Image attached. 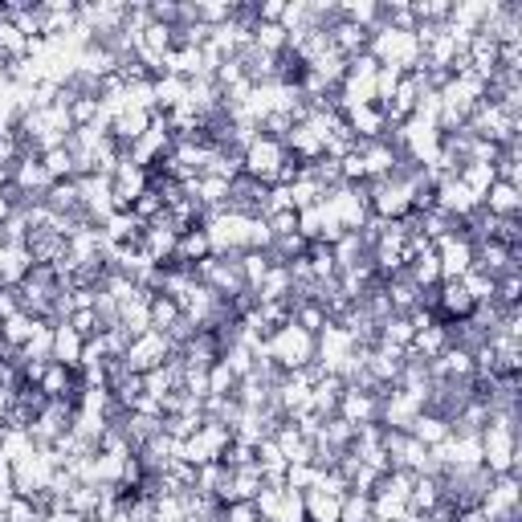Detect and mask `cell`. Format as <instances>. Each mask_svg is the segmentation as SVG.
Returning a JSON list of instances; mask_svg holds the SVG:
<instances>
[{"label": "cell", "instance_id": "cell-1", "mask_svg": "<svg viewBox=\"0 0 522 522\" xmlns=\"http://www.w3.org/2000/svg\"><path fill=\"white\" fill-rule=\"evenodd\" d=\"M261 355L278 363L282 372H298L306 363H315V335L294 327V323H282L266 343H261Z\"/></svg>", "mask_w": 522, "mask_h": 522}, {"label": "cell", "instance_id": "cell-2", "mask_svg": "<svg viewBox=\"0 0 522 522\" xmlns=\"http://www.w3.org/2000/svg\"><path fill=\"white\" fill-rule=\"evenodd\" d=\"M241 257V253H237ZM237 257H217V253H208L200 266L192 270L196 274V282H204L208 290H213L217 298H225V302H233V298H241V294H249V286H245V274H241V261Z\"/></svg>", "mask_w": 522, "mask_h": 522}, {"label": "cell", "instance_id": "cell-3", "mask_svg": "<svg viewBox=\"0 0 522 522\" xmlns=\"http://www.w3.org/2000/svg\"><path fill=\"white\" fill-rule=\"evenodd\" d=\"M54 474H58V461H54V453L33 445L25 457H17V461H13V494H21V498H37V494H45V490H49Z\"/></svg>", "mask_w": 522, "mask_h": 522}, {"label": "cell", "instance_id": "cell-4", "mask_svg": "<svg viewBox=\"0 0 522 522\" xmlns=\"http://www.w3.org/2000/svg\"><path fill=\"white\" fill-rule=\"evenodd\" d=\"M245 176L249 180H257V184H266V188H274L278 184V172H282V164L290 160V151H286V143L282 139H270V135H257L249 147H245Z\"/></svg>", "mask_w": 522, "mask_h": 522}, {"label": "cell", "instance_id": "cell-5", "mask_svg": "<svg viewBox=\"0 0 522 522\" xmlns=\"http://www.w3.org/2000/svg\"><path fill=\"white\" fill-rule=\"evenodd\" d=\"M176 355V347H172V339L168 335H160V331H143L139 339H131L127 343V351H123V363L135 372V376H147V372H155V368H164V363Z\"/></svg>", "mask_w": 522, "mask_h": 522}, {"label": "cell", "instance_id": "cell-6", "mask_svg": "<svg viewBox=\"0 0 522 522\" xmlns=\"http://www.w3.org/2000/svg\"><path fill=\"white\" fill-rule=\"evenodd\" d=\"M253 506H257L261 522H306L302 490H290V486H261Z\"/></svg>", "mask_w": 522, "mask_h": 522}, {"label": "cell", "instance_id": "cell-7", "mask_svg": "<svg viewBox=\"0 0 522 522\" xmlns=\"http://www.w3.org/2000/svg\"><path fill=\"white\" fill-rule=\"evenodd\" d=\"M433 249H437V261H441V282H457L474 270V241L465 237V229H453Z\"/></svg>", "mask_w": 522, "mask_h": 522}, {"label": "cell", "instance_id": "cell-8", "mask_svg": "<svg viewBox=\"0 0 522 522\" xmlns=\"http://www.w3.org/2000/svg\"><path fill=\"white\" fill-rule=\"evenodd\" d=\"M233 433L225 425H213V421H204L188 441H184V461L192 465H208V461H221L225 449H229Z\"/></svg>", "mask_w": 522, "mask_h": 522}, {"label": "cell", "instance_id": "cell-9", "mask_svg": "<svg viewBox=\"0 0 522 522\" xmlns=\"http://www.w3.org/2000/svg\"><path fill=\"white\" fill-rule=\"evenodd\" d=\"M421 412H425V404L416 400L412 392L396 388V384L380 392V425H384V429H400V433H408L412 421H416Z\"/></svg>", "mask_w": 522, "mask_h": 522}, {"label": "cell", "instance_id": "cell-10", "mask_svg": "<svg viewBox=\"0 0 522 522\" xmlns=\"http://www.w3.org/2000/svg\"><path fill=\"white\" fill-rule=\"evenodd\" d=\"M433 208H441V213L445 217H453V221H469V217H474L478 213V208H482V200L474 196V192H469L457 176L453 180H441L437 188H433Z\"/></svg>", "mask_w": 522, "mask_h": 522}, {"label": "cell", "instance_id": "cell-11", "mask_svg": "<svg viewBox=\"0 0 522 522\" xmlns=\"http://www.w3.org/2000/svg\"><path fill=\"white\" fill-rule=\"evenodd\" d=\"M147 184H151V172L139 168V164H131L127 155H119V164H115V172H111V196H115L119 213H123V208H131V204L147 192Z\"/></svg>", "mask_w": 522, "mask_h": 522}, {"label": "cell", "instance_id": "cell-12", "mask_svg": "<svg viewBox=\"0 0 522 522\" xmlns=\"http://www.w3.org/2000/svg\"><path fill=\"white\" fill-rule=\"evenodd\" d=\"M355 151H359V160H363V176H368V184L388 180L396 172V164H400V155H404V151L388 147L384 139H359Z\"/></svg>", "mask_w": 522, "mask_h": 522}, {"label": "cell", "instance_id": "cell-13", "mask_svg": "<svg viewBox=\"0 0 522 522\" xmlns=\"http://www.w3.org/2000/svg\"><path fill=\"white\" fill-rule=\"evenodd\" d=\"M335 416H343V421L355 425V429H359V425H380V396L347 384L343 396H339V412H335Z\"/></svg>", "mask_w": 522, "mask_h": 522}, {"label": "cell", "instance_id": "cell-14", "mask_svg": "<svg viewBox=\"0 0 522 522\" xmlns=\"http://www.w3.org/2000/svg\"><path fill=\"white\" fill-rule=\"evenodd\" d=\"M13 188L21 192V200H45V192L54 188V176L45 172L41 155H21L17 168H13ZM21 208V204H17Z\"/></svg>", "mask_w": 522, "mask_h": 522}, {"label": "cell", "instance_id": "cell-15", "mask_svg": "<svg viewBox=\"0 0 522 522\" xmlns=\"http://www.w3.org/2000/svg\"><path fill=\"white\" fill-rule=\"evenodd\" d=\"M482 514H486L490 522H502V518L518 514V478H514V474H498V478L490 482V490H486V498H482Z\"/></svg>", "mask_w": 522, "mask_h": 522}, {"label": "cell", "instance_id": "cell-16", "mask_svg": "<svg viewBox=\"0 0 522 522\" xmlns=\"http://www.w3.org/2000/svg\"><path fill=\"white\" fill-rule=\"evenodd\" d=\"M37 388L45 392V400H70V404H78V392H82L78 372H70L66 363H54V359L45 363V376Z\"/></svg>", "mask_w": 522, "mask_h": 522}, {"label": "cell", "instance_id": "cell-17", "mask_svg": "<svg viewBox=\"0 0 522 522\" xmlns=\"http://www.w3.org/2000/svg\"><path fill=\"white\" fill-rule=\"evenodd\" d=\"M266 184H257V180H249V176H237L233 184H229V208L233 213H241V217H261V208H266Z\"/></svg>", "mask_w": 522, "mask_h": 522}, {"label": "cell", "instance_id": "cell-18", "mask_svg": "<svg viewBox=\"0 0 522 522\" xmlns=\"http://www.w3.org/2000/svg\"><path fill=\"white\" fill-rule=\"evenodd\" d=\"M261 469H257V461L253 465H241V469H229V482H225V490H221V506H229V502H253L257 494H261Z\"/></svg>", "mask_w": 522, "mask_h": 522}, {"label": "cell", "instance_id": "cell-19", "mask_svg": "<svg viewBox=\"0 0 522 522\" xmlns=\"http://www.w3.org/2000/svg\"><path fill=\"white\" fill-rule=\"evenodd\" d=\"M474 315V298L465 294L461 282H441L437 286V319L441 323H457V319H469Z\"/></svg>", "mask_w": 522, "mask_h": 522}, {"label": "cell", "instance_id": "cell-20", "mask_svg": "<svg viewBox=\"0 0 522 522\" xmlns=\"http://www.w3.org/2000/svg\"><path fill=\"white\" fill-rule=\"evenodd\" d=\"M33 266H37V261H33V253L25 245H5V249H0V286L17 290L29 278Z\"/></svg>", "mask_w": 522, "mask_h": 522}, {"label": "cell", "instance_id": "cell-21", "mask_svg": "<svg viewBox=\"0 0 522 522\" xmlns=\"http://www.w3.org/2000/svg\"><path fill=\"white\" fill-rule=\"evenodd\" d=\"M208 253H213V245H208L204 225H192V229H184L180 241H176V261H172V266H188V270H196Z\"/></svg>", "mask_w": 522, "mask_h": 522}, {"label": "cell", "instance_id": "cell-22", "mask_svg": "<svg viewBox=\"0 0 522 522\" xmlns=\"http://www.w3.org/2000/svg\"><path fill=\"white\" fill-rule=\"evenodd\" d=\"M343 123L351 127L355 139H384V131H388V119L380 107H351V111H343Z\"/></svg>", "mask_w": 522, "mask_h": 522}, {"label": "cell", "instance_id": "cell-23", "mask_svg": "<svg viewBox=\"0 0 522 522\" xmlns=\"http://www.w3.org/2000/svg\"><path fill=\"white\" fill-rule=\"evenodd\" d=\"M482 208H486L490 217H518V213H522V188L494 180L490 192L482 196Z\"/></svg>", "mask_w": 522, "mask_h": 522}, {"label": "cell", "instance_id": "cell-24", "mask_svg": "<svg viewBox=\"0 0 522 522\" xmlns=\"http://www.w3.org/2000/svg\"><path fill=\"white\" fill-rule=\"evenodd\" d=\"M302 506H306V522H339V510H343V494H331V490H306L302 494Z\"/></svg>", "mask_w": 522, "mask_h": 522}, {"label": "cell", "instance_id": "cell-25", "mask_svg": "<svg viewBox=\"0 0 522 522\" xmlns=\"http://www.w3.org/2000/svg\"><path fill=\"white\" fill-rule=\"evenodd\" d=\"M445 347H449V327H445L441 319H433V323H425V327H416L408 351H412V355H421V359H437Z\"/></svg>", "mask_w": 522, "mask_h": 522}, {"label": "cell", "instance_id": "cell-26", "mask_svg": "<svg viewBox=\"0 0 522 522\" xmlns=\"http://www.w3.org/2000/svg\"><path fill=\"white\" fill-rule=\"evenodd\" d=\"M331 253H335V270H355V266H363V261H372V245L359 233H343L331 245Z\"/></svg>", "mask_w": 522, "mask_h": 522}, {"label": "cell", "instance_id": "cell-27", "mask_svg": "<svg viewBox=\"0 0 522 522\" xmlns=\"http://www.w3.org/2000/svg\"><path fill=\"white\" fill-rule=\"evenodd\" d=\"M82 347H86V339L74 327H66V323L54 327V363H66L70 372H78L82 368Z\"/></svg>", "mask_w": 522, "mask_h": 522}, {"label": "cell", "instance_id": "cell-28", "mask_svg": "<svg viewBox=\"0 0 522 522\" xmlns=\"http://www.w3.org/2000/svg\"><path fill=\"white\" fill-rule=\"evenodd\" d=\"M45 204L54 208L58 217H82V196H78V180H54V188L45 192Z\"/></svg>", "mask_w": 522, "mask_h": 522}, {"label": "cell", "instance_id": "cell-29", "mask_svg": "<svg viewBox=\"0 0 522 522\" xmlns=\"http://www.w3.org/2000/svg\"><path fill=\"white\" fill-rule=\"evenodd\" d=\"M290 294H294V282H290V270L286 266H270V274L261 278V286L253 290V298L257 302H290Z\"/></svg>", "mask_w": 522, "mask_h": 522}, {"label": "cell", "instance_id": "cell-30", "mask_svg": "<svg viewBox=\"0 0 522 522\" xmlns=\"http://www.w3.org/2000/svg\"><path fill=\"white\" fill-rule=\"evenodd\" d=\"M37 323H41V319H33V315H25V310H17V315H9L5 323H0V339H5L9 351H21V347L29 343V335L37 331Z\"/></svg>", "mask_w": 522, "mask_h": 522}, {"label": "cell", "instance_id": "cell-31", "mask_svg": "<svg viewBox=\"0 0 522 522\" xmlns=\"http://www.w3.org/2000/svg\"><path fill=\"white\" fill-rule=\"evenodd\" d=\"M416 441H421V445H429V449H437L445 437H449V421H445V416H437V412H421V416H416V421H412V429H408Z\"/></svg>", "mask_w": 522, "mask_h": 522}, {"label": "cell", "instance_id": "cell-32", "mask_svg": "<svg viewBox=\"0 0 522 522\" xmlns=\"http://www.w3.org/2000/svg\"><path fill=\"white\" fill-rule=\"evenodd\" d=\"M0 58L5 62H17V58H29V37L9 21V13L0 17Z\"/></svg>", "mask_w": 522, "mask_h": 522}, {"label": "cell", "instance_id": "cell-33", "mask_svg": "<svg viewBox=\"0 0 522 522\" xmlns=\"http://www.w3.org/2000/svg\"><path fill=\"white\" fill-rule=\"evenodd\" d=\"M25 359H41V363L54 359V323H45V319L37 323V331H33L29 343L21 347V363H25Z\"/></svg>", "mask_w": 522, "mask_h": 522}, {"label": "cell", "instance_id": "cell-34", "mask_svg": "<svg viewBox=\"0 0 522 522\" xmlns=\"http://www.w3.org/2000/svg\"><path fill=\"white\" fill-rule=\"evenodd\" d=\"M180 319H184V315H180V306H176L168 294H151V331L168 335Z\"/></svg>", "mask_w": 522, "mask_h": 522}, {"label": "cell", "instance_id": "cell-35", "mask_svg": "<svg viewBox=\"0 0 522 522\" xmlns=\"http://www.w3.org/2000/svg\"><path fill=\"white\" fill-rule=\"evenodd\" d=\"M457 180H461V184H465L469 192H474V196L482 200V196L490 192V184H494L498 176H494V164H461Z\"/></svg>", "mask_w": 522, "mask_h": 522}, {"label": "cell", "instance_id": "cell-36", "mask_svg": "<svg viewBox=\"0 0 522 522\" xmlns=\"http://www.w3.org/2000/svg\"><path fill=\"white\" fill-rule=\"evenodd\" d=\"M237 261H241V274H245V286H249V290H257V286H261V278H266V274H270V266H274L270 253H261V249H245Z\"/></svg>", "mask_w": 522, "mask_h": 522}, {"label": "cell", "instance_id": "cell-37", "mask_svg": "<svg viewBox=\"0 0 522 522\" xmlns=\"http://www.w3.org/2000/svg\"><path fill=\"white\" fill-rule=\"evenodd\" d=\"M253 49L261 54H286V29L282 25H253Z\"/></svg>", "mask_w": 522, "mask_h": 522}, {"label": "cell", "instance_id": "cell-38", "mask_svg": "<svg viewBox=\"0 0 522 522\" xmlns=\"http://www.w3.org/2000/svg\"><path fill=\"white\" fill-rule=\"evenodd\" d=\"M41 164H45V172L54 176V180H74V176H78L70 147H54V151H45V155H41Z\"/></svg>", "mask_w": 522, "mask_h": 522}, {"label": "cell", "instance_id": "cell-39", "mask_svg": "<svg viewBox=\"0 0 522 522\" xmlns=\"http://www.w3.org/2000/svg\"><path fill=\"white\" fill-rule=\"evenodd\" d=\"M339 522H372V494H355V490H347V494H343Z\"/></svg>", "mask_w": 522, "mask_h": 522}, {"label": "cell", "instance_id": "cell-40", "mask_svg": "<svg viewBox=\"0 0 522 522\" xmlns=\"http://www.w3.org/2000/svg\"><path fill=\"white\" fill-rule=\"evenodd\" d=\"M229 17H233V5H229V0H196V21H200V25L217 29V25H225Z\"/></svg>", "mask_w": 522, "mask_h": 522}, {"label": "cell", "instance_id": "cell-41", "mask_svg": "<svg viewBox=\"0 0 522 522\" xmlns=\"http://www.w3.org/2000/svg\"><path fill=\"white\" fill-rule=\"evenodd\" d=\"M323 229H327V217H323V208H302L298 213V233L302 241H323Z\"/></svg>", "mask_w": 522, "mask_h": 522}, {"label": "cell", "instance_id": "cell-42", "mask_svg": "<svg viewBox=\"0 0 522 522\" xmlns=\"http://www.w3.org/2000/svg\"><path fill=\"white\" fill-rule=\"evenodd\" d=\"M131 213H135V217H139L143 225H151L155 217L164 213V196H160V192H155V188L147 184V192H143V196H139V200L131 204Z\"/></svg>", "mask_w": 522, "mask_h": 522}, {"label": "cell", "instance_id": "cell-43", "mask_svg": "<svg viewBox=\"0 0 522 522\" xmlns=\"http://www.w3.org/2000/svg\"><path fill=\"white\" fill-rule=\"evenodd\" d=\"M233 392H237V376L217 359L213 368H208V396H233Z\"/></svg>", "mask_w": 522, "mask_h": 522}, {"label": "cell", "instance_id": "cell-44", "mask_svg": "<svg viewBox=\"0 0 522 522\" xmlns=\"http://www.w3.org/2000/svg\"><path fill=\"white\" fill-rule=\"evenodd\" d=\"M62 323L74 327L82 339H94V335L102 331V323H98V315H94V306H86V310H70V315H66Z\"/></svg>", "mask_w": 522, "mask_h": 522}, {"label": "cell", "instance_id": "cell-45", "mask_svg": "<svg viewBox=\"0 0 522 522\" xmlns=\"http://www.w3.org/2000/svg\"><path fill=\"white\" fill-rule=\"evenodd\" d=\"M400 70H392V66H380L376 70V107H384V102L396 94V86H400Z\"/></svg>", "mask_w": 522, "mask_h": 522}, {"label": "cell", "instance_id": "cell-46", "mask_svg": "<svg viewBox=\"0 0 522 522\" xmlns=\"http://www.w3.org/2000/svg\"><path fill=\"white\" fill-rule=\"evenodd\" d=\"M221 522H261V514L253 502H229L221 506Z\"/></svg>", "mask_w": 522, "mask_h": 522}, {"label": "cell", "instance_id": "cell-47", "mask_svg": "<svg viewBox=\"0 0 522 522\" xmlns=\"http://www.w3.org/2000/svg\"><path fill=\"white\" fill-rule=\"evenodd\" d=\"M286 17V0H261L257 5V25H282Z\"/></svg>", "mask_w": 522, "mask_h": 522}, {"label": "cell", "instance_id": "cell-48", "mask_svg": "<svg viewBox=\"0 0 522 522\" xmlns=\"http://www.w3.org/2000/svg\"><path fill=\"white\" fill-rule=\"evenodd\" d=\"M266 225H270V233H274V237L298 233V213H270V217H266Z\"/></svg>", "mask_w": 522, "mask_h": 522}, {"label": "cell", "instance_id": "cell-49", "mask_svg": "<svg viewBox=\"0 0 522 522\" xmlns=\"http://www.w3.org/2000/svg\"><path fill=\"white\" fill-rule=\"evenodd\" d=\"M17 204H21V192H17L13 184H9L5 192H0V225H5V221H9L13 213H17Z\"/></svg>", "mask_w": 522, "mask_h": 522}, {"label": "cell", "instance_id": "cell-50", "mask_svg": "<svg viewBox=\"0 0 522 522\" xmlns=\"http://www.w3.org/2000/svg\"><path fill=\"white\" fill-rule=\"evenodd\" d=\"M17 310H21V302H17V290L0 286V323H5L9 315H17Z\"/></svg>", "mask_w": 522, "mask_h": 522}, {"label": "cell", "instance_id": "cell-51", "mask_svg": "<svg viewBox=\"0 0 522 522\" xmlns=\"http://www.w3.org/2000/svg\"><path fill=\"white\" fill-rule=\"evenodd\" d=\"M0 490H13V457L0 449Z\"/></svg>", "mask_w": 522, "mask_h": 522}, {"label": "cell", "instance_id": "cell-52", "mask_svg": "<svg viewBox=\"0 0 522 522\" xmlns=\"http://www.w3.org/2000/svg\"><path fill=\"white\" fill-rule=\"evenodd\" d=\"M13 184V168H0V192H5Z\"/></svg>", "mask_w": 522, "mask_h": 522}, {"label": "cell", "instance_id": "cell-53", "mask_svg": "<svg viewBox=\"0 0 522 522\" xmlns=\"http://www.w3.org/2000/svg\"><path fill=\"white\" fill-rule=\"evenodd\" d=\"M9 245V237H5V225H0V249H5Z\"/></svg>", "mask_w": 522, "mask_h": 522}, {"label": "cell", "instance_id": "cell-54", "mask_svg": "<svg viewBox=\"0 0 522 522\" xmlns=\"http://www.w3.org/2000/svg\"><path fill=\"white\" fill-rule=\"evenodd\" d=\"M0 437H5V416H0Z\"/></svg>", "mask_w": 522, "mask_h": 522}, {"label": "cell", "instance_id": "cell-55", "mask_svg": "<svg viewBox=\"0 0 522 522\" xmlns=\"http://www.w3.org/2000/svg\"><path fill=\"white\" fill-rule=\"evenodd\" d=\"M82 522H98V518H82Z\"/></svg>", "mask_w": 522, "mask_h": 522}, {"label": "cell", "instance_id": "cell-56", "mask_svg": "<svg viewBox=\"0 0 522 522\" xmlns=\"http://www.w3.org/2000/svg\"><path fill=\"white\" fill-rule=\"evenodd\" d=\"M0 347H5V339H0Z\"/></svg>", "mask_w": 522, "mask_h": 522}]
</instances>
